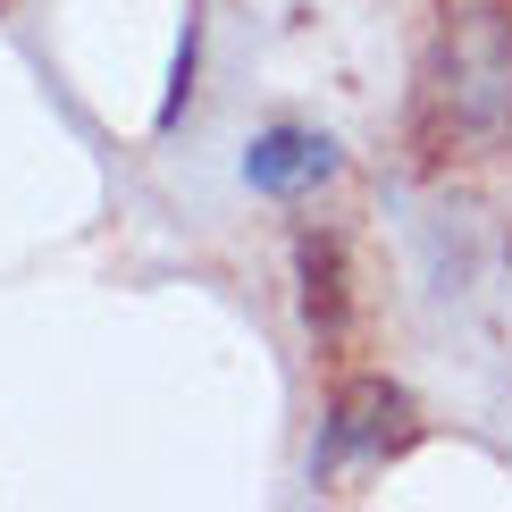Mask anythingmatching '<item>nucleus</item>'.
Masks as SVG:
<instances>
[{
	"instance_id": "3",
	"label": "nucleus",
	"mask_w": 512,
	"mask_h": 512,
	"mask_svg": "<svg viewBox=\"0 0 512 512\" xmlns=\"http://www.w3.org/2000/svg\"><path fill=\"white\" fill-rule=\"evenodd\" d=\"M336 168H345V152H336V135H319V126H261V135L244 143L236 177L252 185V194H311V185H328Z\"/></svg>"
},
{
	"instance_id": "4",
	"label": "nucleus",
	"mask_w": 512,
	"mask_h": 512,
	"mask_svg": "<svg viewBox=\"0 0 512 512\" xmlns=\"http://www.w3.org/2000/svg\"><path fill=\"white\" fill-rule=\"evenodd\" d=\"M303 311H311V328H336L345 319V261H336V244H303Z\"/></svg>"
},
{
	"instance_id": "1",
	"label": "nucleus",
	"mask_w": 512,
	"mask_h": 512,
	"mask_svg": "<svg viewBox=\"0 0 512 512\" xmlns=\"http://www.w3.org/2000/svg\"><path fill=\"white\" fill-rule=\"evenodd\" d=\"M429 118L462 143H496L512 135V17L471 9L437 34L429 59Z\"/></svg>"
},
{
	"instance_id": "2",
	"label": "nucleus",
	"mask_w": 512,
	"mask_h": 512,
	"mask_svg": "<svg viewBox=\"0 0 512 512\" xmlns=\"http://www.w3.org/2000/svg\"><path fill=\"white\" fill-rule=\"evenodd\" d=\"M403 387H387V378H353L345 395L328 403V429H319V454H311V479L345 471L353 454H387V445L403 437Z\"/></svg>"
},
{
	"instance_id": "5",
	"label": "nucleus",
	"mask_w": 512,
	"mask_h": 512,
	"mask_svg": "<svg viewBox=\"0 0 512 512\" xmlns=\"http://www.w3.org/2000/svg\"><path fill=\"white\" fill-rule=\"evenodd\" d=\"M194 51H202V26L185 17L177 59H168V93H160V126H177V118H185V93H194Z\"/></svg>"
}]
</instances>
